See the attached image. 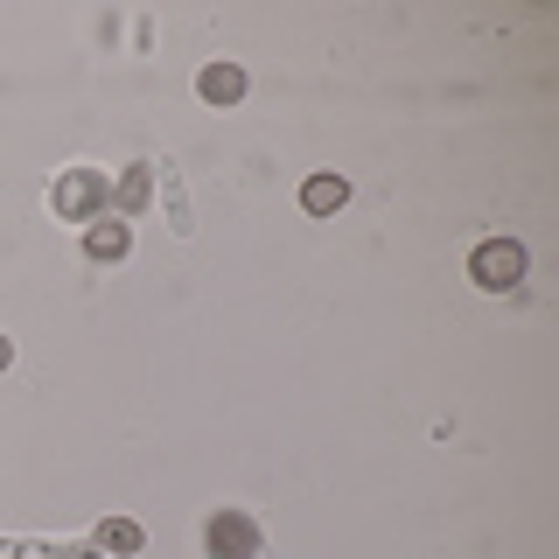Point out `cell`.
Returning <instances> with one entry per match:
<instances>
[{
	"instance_id": "obj_2",
	"label": "cell",
	"mask_w": 559,
	"mask_h": 559,
	"mask_svg": "<svg viewBox=\"0 0 559 559\" xmlns=\"http://www.w3.org/2000/svg\"><path fill=\"white\" fill-rule=\"evenodd\" d=\"M203 552L210 559H259V518L238 511V503H224V511L203 524Z\"/></svg>"
},
{
	"instance_id": "obj_3",
	"label": "cell",
	"mask_w": 559,
	"mask_h": 559,
	"mask_svg": "<svg viewBox=\"0 0 559 559\" xmlns=\"http://www.w3.org/2000/svg\"><path fill=\"white\" fill-rule=\"evenodd\" d=\"M468 273H476V287H489V294L518 287V280H524V245L518 238H483L476 259H468Z\"/></svg>"
},
{
	"instance_id": "obj_6",
	"label": "cell",
	"mask_w": 559,
	"mask_h": 559,
	"mask_svg": "<svg viewBox=\"0 0 559 559\" xmlns=\"http://www.w3.org/2000/svg\"><path fill=\"white\" fill-rule=\"evenodd\" d=\"M343 203H349L343 175H308L301 182V210H314V217H329V210H343Z\"/></svg>"
},
{
	"instance_id": "obj_7",
	"label": "cell",
	"mask_w": 559,
	"mask_h": 559,
	"mask_svg": "<svg viewBox=\"0 0 559 559\" xmlns=\"http://www.w3.org/2000/svg\"><path fill=\"white\" fill-rule=\"evenodd\" d=\"M147 197H154V175H147V168H127V175H119V189H112L119 217H133V210H147Z\"/></svg>"
},
{
	"instance_id": "obj_10",
	"label": "cell",
	"mask_w": 559,
	"mask_h": 559,
	"mask_svg": "<svg viewBox=\"0 0 559 559\" xmlns=\"http://www.w3.org/2000/svg\"><path fill=\"white\" fill-rule=\"evenodd\" d=\"M0 559H22V546H0Z\"/></svg>"
},
{
	"instance_id": "obj_5",
	"label": "cell",
	"mask_w": 559,
	"mask_h": 559,
	"mask_svg": "<svg viewBox=\"0 0 559 559\" xmlns=\"http://www.w3.org/2000/svg\"><path fill=\"white\" fill-rule=\"evenodd\" d=\"M197 92H203V105H238L245 98V70L238 63H210L197 78Z\"/></svg>"
},
{
	"instance_id": "obj_9",
	"label": "cell",
	"mask_w": 559,
	"mask_h": 559,
	"mask_svg": "<svg viewBox=\"0 0 559 559\" xmlns=\"http://www.w3.org/2000/svg\"><path fill=\"white\" fill-rule=\"evenodd\" d=\"M8 364H14V343H8V336H0V371H8Z\"/></svg>"
},
{
	"instance_id": "obj_4",
	"label": "cell",
	"mask_w": 559,
	"mask_h": 559,
	"mask_svg": "<svg viewBox=\"0 0 559 559\" xmlns=\"http://www.w3.org/2000/svg\"><path fill=\"white\" fill-rule=\"evenodd\" d=\"M84 252H92V259H127V252H133V224H127V217L84 224Z\"/></svg>"
},
{
	"instance_id": "obj_8",
	"label": "cell",
	"mask_w": 559,
	"mask_h": 559,
	"mask_svg": "<svg viewBox=\"0 0 559 559\" xmlns=\"http://www.w3.org/2000/svg\"><path fill=\"white\" fill-rule=\"evenodd\" d=\"M147 546V532H140L133 518H105L98 524V552H140Z\"/></svg>"
},
{
	"instance_id": "obj_1",
	"label": "cell",
	"mask_w": 559,
	"mask_h": 559,
	"mask_svg": "<svg viewBox=\"0 0 559 559\" xmlns=\"http://www.w3.org/2000/svg\"><path fill=\"white\" fill-rule=\"evenodd\" d=\"M49 203H57L63 224H98L105 203H112V175L105 168H63L57 189H49Z\"/></svg>"
}]
</instances>
